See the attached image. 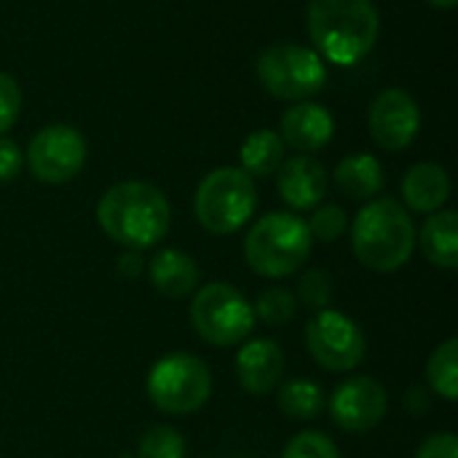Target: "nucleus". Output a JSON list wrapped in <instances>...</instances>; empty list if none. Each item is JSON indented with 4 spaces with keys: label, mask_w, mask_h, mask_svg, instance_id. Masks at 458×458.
<instances>
[{
    "label": "nucleus",
    "mask_w": 458,
    "mask_h": 458,
    "mask_svg": "<svg viewBox=\"0 0 458 458\" xmlns=\"http://www.w3.org/2000/svg\"><path fill=\"white\" fill-rule=\"evenodd\" d=\"M97 220L107 239L140 252L156 247L169 233L172 209L156 185L126 180L105 191L97 204Z\"/></svg>",
    "instance_id": "nucleus-1"
},
{
    "label": "nucleus",
    "mask_w": 458,
    "mask_h": 458,
    "mask_svg": "<svg viewBox=\"0 0 458 458\" xmlns=\"http://www.w3.org/2000/svg\"><path fill=\"white\" fill-rule=\"evenodd\" d=\"M306 30L325 62H362L378 40L381 16L373 0H309Z\"/></svg>",
    "instance_id": "nucleus-2"
},
{
    "label": "nucleus",
    "mask_w": 458,
    "mask_h": 458,
    "mask_svg": "<svg viewBox=\"0 0 458 458\" xmlns=\"http://www.w3.org/2000/svg\"><path fill=\"white\" fill-rule=\"evenodd\" d=\"M352 250L357 260L376 274L400 271L416 250L411 212L394 199L365 204L352 225Z\"/></svg>",
    "instance_id": "nucleus-3"
},
{
    "label": "nucleus",
    "mask_w": 458,
    "mask_h": 458,
    "mask_svg": "<svg viewBox=\"0 0 458 458\" xmlns=\"http://www.w3.org/2000/svg\"><path fill=\"white\" fill-rule=\"evenodd\" d=\"M311 233L306 220L293 212L263 215L244 239V260L258 276L282 279L301 271L311 255Z\"/></svg>",
    "instance_id": "nucleus-4"
},
{
    "label": "nucleus",
    "mask_w": 458,
    "mask_h": 458,
    "mask_svg": "<svg viewBox=\"0 0 458 458\" xmlns=\"http://www.w3.org/2000/svg\"><path fill=\"white\" fill-rule=\"evenodd\" d=\"M258 207L255 180L239 166L212 169L196 188L193 212L201 228L225 236L239 231Z\"/></svg>",
    "instance_id": "nucleus-5"
},
{
    "label": "nucleus",
    "mask_w": 458,
    "mask_h": 458,
    "mask_svg": "<svg viewBox=\"0 0 458 458\" xmlns=\"http://www.w3.org/2000/svg\"><path fill=\"white\" fill-rule=\"evenodd\" d=\"M255 70L260 86L271 97L290 102H306L327 83L325 59L314 48L301 43H274L263 48Z\"/></svg>",
    "instance_id": "nucleus-6"
},
{
    "label": "nucleus",
    "mask_w": 458,
    "mask_h": 458,
    "mask_svg": "<svg viewBox=\"0 0 458 458\" xmlns=\"http://www.w3.org/2000/svg\"><path fill=\"white\" fill-rule=\"evenodd\" d=\"M212 373L193 354H166L148 373L150 403L169 416H191L207 405Z\"/></svg>",
    "instance_id": "nucleus-7"
},
{
    "label": "nucleus",
    "mask_w": 458,
    "mask_h": 458,
    "mask_svg": "<svg viewBox=\"0 0 458 458\" xmlns=\"http://www.w3.org/2000/svg\"><path fill=\"white\" fill-rule=\"evenodd\" d=\"M191 325L209 346H236L252 333L255 311L236 287L212 282L193 295Z\"/></svg>",
    "instance_id": "nucleus-8"
},
{
    "label": "nucleus",
    "mask_w": 458,
    "mask_h": 458,
    "mask_svg": "<svg viewBox=\"0 0 458 458\" xmlns=\"http://www.w3.org/2000/svg\"><path fill=\"white\" fill-rule=\"evenodd\" d=\"M306 346L319 368L330 373H349L365 360L368 338L352 317L325 309L306 325Z\"/></svg>",
    "instance_id": "nucleus-9"
},
{
    "label": "nucleus",
    "mask_w": 458,
    "mask_h": 458,
    "mask_svg": "<svg viewBox=\"0 0 458 458\" xmlns=\"http://www.w3.org/2000/svg\"><path fill=\"white\" fill-rule=\"evenodd\" d=\"M86 140L70 123H51L43 126L27 148L30 172L46 185H64L86 164Z\"/></svg>",
    "instance_id": "nucleus-10"
},
{
    "label": "nucleus",
    "mask_w": 458,
    "mask_h": 458,
    "mask_svg": "<svg viewBox=\"0 0 458 458\" xmlns=\"http://www.w3.org/2000/svg\"><path fill=\"white\" fill-rule=\"evenodd\" d=\"M389 411L386 389L368 376H354L344 381L330 397V416L335 427L352 435H365L376 429Z\"/></svg>",
    "instance_id": "nucleus-11"
},
{
    "label": "nucleus",
    "mask_w": 458,
    "mask_h": 458,
    "mask_svg": "<svg viewBox=\"0 0 458 458\" xmlns=\"http://www.w3.org/2000/svg\"><path fill=\"white\" fill-rule=\"evenodd\" d=\"M368 129L378 148L405 150L421 129L419 102L405 89L381 91L368 110Z\"/></svg>",
    "instance_id": "nucleus-12"
},
{
    "label": "nucleus",
    "mask_w": 458,
    "mask_h": 458,
    "mask_svg": "<svg viewBox=\"0 0 458 458\" xmlns=\"http://www.w3.org/2000/svg\"><path fill=\"white\" fill-rule=\"evenodd\" d=\"M279 137L287 148L311 156L319 153L335 134V118L327 107L317 102H298L282 113Z\"/></svg>",
    "instance_id": "nucleus-13"
},
{
    "label": "nucleus",
    "mask_w": 458,
    "mask_h": 458,
    "mask_svg": "<svg viewBox=\"0 0 458 458\" xmlns=\"http://www.w3.org/2000/svg\"><path fill=\"white\" fill-rule=\"evenodd\" d=\"M284 376V352L271 338L250 341L236 354V378L247 394L263 397L279 386Z\"/></svg>",
    "instance_id": "nucleus-14"
},
{
    "label": "nucleus",
    "mask_w": 458,
    "mask_h": 458,
    "mask_svg": "<svg viewBox=\"0 0 458 458\" xmlns=\"http://www.w3.org/2000/svg\"><path fill=\"white\" fill-rule=\"evenodd\" d=\"M276 188L287 207L293 209H314L327 193V172L314 156H295L282 161L276 169Z\"/></svg>",
    "instance_id": "nucleus-15"
},
{
    "label": "nucleus",
    "mask_w": 458,
    "mask_h": 458,
    "mask_svg": "<svg viewBox=\"0 0 458 458\" xmlns=\"http://www.w3.org/2000/svg\"><path fill=\"white\" fill-rule=\"evenodd\" d=\"M448 196H451V180L440 164L424 161L408 169L403 180V199L408 209L419 215H432L443 209Z\"/></svg>",
    "instance_id": "nucleus-16"
},
{
    "label": "nucleus",
    "mask_w": 458,
    "mask_h": 458,
    "mask_svg": "<svg viewBox=\"0 0 458 458\" xmlns=\"http://www.w3.org/2000/svg\"><path fill=\"white\" fill-rule=\"evenodd\" d=\"M150 284L164 298H185L199 287V266L191 255L180 250H158L148 266Z\"/></svg>",
    "instance_id": "nucleus-17"
},
{
    "label": "nucleus",
    "mask_w": 458,
    "mask_h": 458,
    "mask_svg": "<svg viewBox=\"0 0 458 458\" xmlns=\"http://www.w3.org/2000/svg\"><path fill=\"white\" fill-rule=\"evenodd\" d=\"M333 180H335V188L352 201H370L373 196L384 191V182H386L381 161L373 158L370 153L346 156L335 166Z\"/></svg>",
    "instance_id": "nucleus-18"
},
{
    "label": "nucleus",
    "mask_w": 458,
    "mask_h": 458,
    "mask_svg": "<svg viewBox=\"0 0 458 458\" xmlns=\"http://www.w3.org/2000/svg\"><path fill=\"white\" fill-rule=\"evenodd\" d=\"M421 252L424 258L445 271L458 268V215L445 212H432L429 220L421 225Z\"/></svg>",
    "instance_id": "nucleus-19"
},
{
    "label": "nucleus",
    "mask_w": 458,
    "mask_h": 458,
    "mask_svg": "<svg viewBox=\"0 0 458 458\" xmlns=\"http://www.w3.org/2000/svg\"><path fill=\"white\" fill-rule=\"evenodd\" d=\"M284 150H287V145L282 142L279 131H271V129L252 131L242 142V150H239L242 166L239 169H244L250 177H268L282 166Z\"/></svg>",
    "instance_id": "nucleus-20"
},
{
    "label": "nucleus",
    "mask_w": 458,
    "mask_h": 458,
    "mask_svg": "<svg viewBox=\"0 0 458 458\" xmlns=\"http://www.w3.org/2000/svg\"><path fill=\"white\" fill-rule=\"evenodd\" d=\"M327 408L325 389L314 381L295 378L279 386V411L295 421H311L319 419Z\"/></svg>",
    "instance_id": "nucleus-21"
},
{
    "label": "nucleus",
    "mask_w": 458,
    "mask_h": 458,
    "mask_svg": "<svg viewBox=\"0 0 458 458\" xmlns=\"http://www.w3.org/2000/svg\"><path fill=\"white\" fill-rule=\"evenodd\" d=\"M427 381L429 389L448 400L456 403L458 400V341L448 338L443 346H437L427 362Z\"/></svg>",
    "instance_id": "nucleus-22"
},
{
    "label": "nucleus",
    "mask_w": 458,
    "mask_h": 458,
    "mask_svg": "<svg viewBox=\"0 0 458 458\" xmlns=\"http://www.w3.org/2000/svg\"><path fill=\"white\" fill-rule=\"evenodd\" d=\"M137 458H185V440L174 427L156 424L140 437Z\"/></svg>",
    "instance_id": "nucleus-23"
},
{
    "label": "nucleus",
    "mask_w": 458,
    "mask_h": 458,
    "mask_svg": "<svg viewBox=\"0 0 458 458\" xmlns=\"http://www.w3.org/2000/svg\"><path fill=\"white\" fill-rule=\"evenodd\" d=\"M252 311H255V319L279 327V325H287L295 317L298 298L290 290H284V287H271V290L260 293V298L252 306Z\"/></svg>",
    "instance_id": "nucleus-24"
},
{
    "label": "nucleus",
    "mask_w": 458,
    "mask_h": 458,
    "mask_svg": "<svg viewBox=\"0 0 458 458\" xmlns=\"http://www.w3.org/2000/svg\"><path fill=\"white\" fill-rule=\"evenodd\" d=\"M309 225V233L311 239H319V242H335L346 233L349 228V215L344 207L338 204H322L314 209L311 220L306 223Z\"/></svg>",
    "instance_id": "nucleus-25"
},
{
    "label": "nucleus",
    "mask_w": 458,
    "mask_h": 458,
    "mask_svg": "<svg viewBox=\"0 0 458 458\" xmlns=\"http://www.w3.org/2000/svg\"><path fill=\"white\" fill-rule=\"evenodd\" d=\"M298 301L311 311H325L333 303V279L322 268H311L298 282Z\"/></svg>",
    "instance_id": "nucleus-26"
},
{
    "label": "nucleus",
    "mask_w": 458,
    "mask_h": 458,
    "mask_svg": "<svg viewBox=\"0 0 458 458\" xmlns=\"http://www.w3.org/2000/svg\"><path fill=\"white\" fill-rule=\"evenodd\" d=\"M282 458H341V454H338L335 443L327 435H322V432H301L287 443Z\"/></svg>",
    "instance_id": "nucleus-27"
},
{
    "label": "nucleus",
    "mask_w": 458,
    "mask_h": 458,
    "mask_svg": "<svg viewBox=\"0 0 458 458\" xmlns=\"http://www.w3.org/2000/svg\"><path fill=\"white\" fill-rule=\"evenodd\" d=\"M19 110H21V89L13 81V75L0 72V134H5L16 123Z\"/></svg>",
    "instance_id": "nucleus-28"
},
{
    "label": "nucleus",
    "mask_w": 458,
    "mask_h": 458,
    "mask_svg": "<svg viewBox=\"0 0 458 458\" xmlns=\"http://www.w3.org/2000/svg\"><path fill=\"white\" fill-rule=\"evenodd\" d=\"M416 458H458V440L454 432H437L429 435L421 445Z\"/></svg>",
    "instance_id": "nucleus-29"
},
{
    "label": "nucleus",
    "mask_w": 458,
    "mask_h": 458,
    "mask_svg": "<svg viewBox=\"0 0 458 458\" xmlns=\"http://www.w3.org/2000/svg\"><path fill=\"white\" fill-rule=\"evenodd\" d=\"M21 166H24V153H21V148H19L13 140L0 137V182L16 180L19 172H21Z\"/></svg>",
    "instance_id": "nucleus-30"
},
{
    "label": "nucleus",
    "mask_w": 458,
    "mask_h": 458,
    "mask_svg": "<svg viewBox=\"0 0 458 458\" xmlns=\"http://www.w3.org/2000/svg\"><path fill=\"white\" fill-rule=\"evenodd\" d=\"M142 258H140V252H134V250H126L121 258H118V271L123 274V276H129V279H134V276H140L142 274Z\"/></svg>",
    "instance_id": "nucleus-31"
},
{
    "label": "nucleus",
    "mask_w": 458,
    "mask_h": 458,
    "mask_svg": "<svg viewBox=\"0 0 458 458\" xmlns=\"http://www.w3.org/2000/svg\"><path fill=\"white\" fill-rule=\"evenodd\" d=\"M427 3H432L435 8H454L458 0H427Z\"/></svg>",
    "instance_id": "nucleus-32"
}]
</instances>
